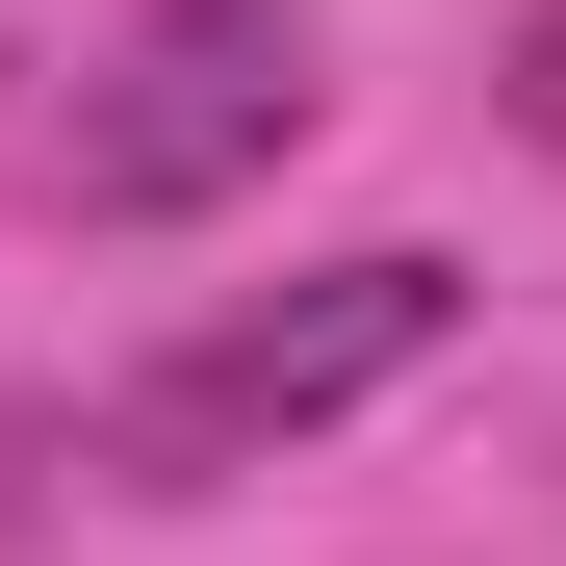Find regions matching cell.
<instances>
[{"label":"cell","mask_w":566,"mask_h":566,"mask_svg":"<svg viewBox=\"0 0 566 566\" xmlns=\"http://www.w3.org/2000/svg\"><path fill=\"white\" fill-rule=\"evenodd\" d=\"M310 0H129V52L77 77V129H52V207L77 232H180V207H232V180L310 155Z\"/></svg>","instance_id":"cell-2"},{"label":"cell","mask_w":566,"mask_h":566,"mask_svg":"<svg viewBox=\"0 0 566 566\" xmlns=\"http://www.w3.org/2000/svg\"><path fill=\"white\" fill-rule=\"evenodd\" d=\"M438 335H463V258H412V232H360V258H310V283H232L207 335H155L129 387L52 438V490H129V515H180V490H258L283 438H335L360 387H412Z\"/></svg>","instance_id":"cell-1"}]
</instances>
